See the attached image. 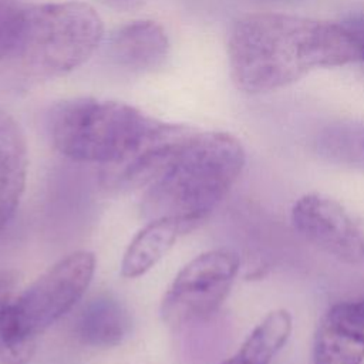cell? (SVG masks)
<instances>
[{
  "instance_id": "1",
  "label": "cell",
  "mask_w": 364,
  "mask_h": 364,
  "mask_svg": "<svg viewBox=\"0 0 364 364\" xmlns=\"http://www.w3.org/2000/svg\"><path fill=\"white\" fill-rule=\"evenodd\" d=\"M228 60L236 88L255 95L287 87L317 68L357 63V53L341 23L255 13L232 26Z\"/></svg>"
},
{
  "instance_id": "2",
  "label": "cell",
  "mask_w": 364,
  "mask_h": 364,
  "mask_svg": "<svg viewBox=\"0 0 364 364\" xmlns=\"http://www.w3.org/2000/svg\"><path fill=\"white\" fill-rule=\"evenodd\" d=\"M246 164L240 141L223 131L189 128L165 171L145 189V219H172L189 232L220 205Z\"/></svg>"
},
{
  "instance_id": "3",
  "label": "cell",
  "mask_w": 364,
  "mask_h": 364,
  "mask_svg": "<svg viewBox=\"0 0 364 364\" xmlns=\"http://www.w3.org/2000/svg\"><path fill=\"white\" fill-rule=\"evenodd\" d=\"M158 122L125 102L80 97L57 104L48 128L63 156L109 166L136 151Z\"/></svg>"
},
{
  "instance_id": "4",
  "label": "cell",
  "mask_w": 364,
  "mask_h": 364,
  "mask_svg": "<svg viewBox=\"0 0 364 364\" xmlns=\"http://www.w3.org/2000/svg\"><path fill=\"white\" fill-rule=\"evenodd\" d=\"M104 23L84 1H57L24 7L16 55L30 74L60 77L82 65L97 50Z\"/></svg>"
},
{
  "instance_id": "5",
  "label": "cell",
  "mask_w": 364,
  "mask_h": 364,
  "mask_svg": "<svg viewBox=\"0 0 364 364\" xmlns=\"http://www.w3.org/2000/svg\"><path fill=\"white\" fill-rule=\"evenodd\" d=\"M240 269V256L229 247L203 252L186 263L166 289L161 317L172 327L205 320L226 300Z\"/></svg>"
},
{
  "instance_id": "6",
  "label": "cell",
  "mask_w": 364,
  "mask_h": 364,
  "mask_svg": "<svg viewBox=\"0 0 364 364\" xmlns=\"http://www.w3.org/2000/svg\"><path fill=\"white\" fill-rule=\"evenodd\" d=\"M95 273L88 250L67 255L18 294V313L26 331L36 337L68 313L85 294Z\"/></svg>"
},
{
  "instance_id": "7",
  "label": "cell",
  "mask_w": 364,
  "mask_h": 364,
  "mask_svg": "<svg viewBox=\"0 0 364 364\" xmlns=\"http://www.w3.org/2000/svg\"><path fill=\"white\" fill-rule=\"evenodd\" d=\"M291 222L304 240L334 259L351 266L364 263V233L336 199L321 193L300 196Z\"/></svg>"
},
{
  "instance_id": "8",
  "label": "cell",
  "mask_w": 364,
  "mask_h": 364,
  "mask_svg": "<svg viewBox=\"0 0 364 364\" xmlns=\"http://www.w3.org/2000/svg\"><path fill=\"white\" fill-rule=\"evenodd\" d=\"M131 327L132 320L125 304L109 293H100L80 307L73 333L87 347L112 348L129 337Z\"/></svg>"
},
{
  "instance_id": "9",
  "label": "cell",
  "mask_w": 364,
  "mask_h": 364,
  "mask_svg": "<svg viewBox=\"0 0 364 364\" xmlns=\"http://www.w3.org/2000/svg\"><path fill=\"white\" fill-rule=\"evenodd\" d=\"M109 55L129 71H152L161 67L169 53V40L161 24L136 20L117 28L109 40Z\"/></svg>"
},
{
  "instance_id": "10",
  "label": "cell",
  "mask_w": 364,
  "mask_h": 364,
  "mask_svg": "<svg viewBox=\"0 0 364 364\" xmlns=\"http://www.w3.org/2000/svg\"><path fill=\"white\" fill-rule=\"evenodd\" d=\"M18 277L14 270H0V364H30L36 337L23 327L18 313Z\"/></svg>"
},
{
  "instance_id": "11",
  "label": "cell",
  "mask_w": 364,
  "mask_h": 364,
  "mask_svg": "<svg viewBox=\"0 0 364 364\" xmlns=\"http://www.w3.org/2000/svg\"><path fill=\"white\" fill-rule=\"evenodd\" d=\"M179 225L172 219H154L134 236L121 260V276L135 279L151 270L173 246Z\"/></svg>"
},
{
  "instance_id": "12",
  "label": "cell",
  "mask_w": 364,
  "mask_h": 364,
  "mask_svg": "<svg viewBox=\"0 0 364 364\" xmlns=\"http://www.w3.org/2000/svg\"><path fill=\"white\" fill-rule=\"evenodd\" d=\"M291 330L293 318L287 310L269 311L250 331L239 350L220 364H270L287 343Z\"/></svg>"
},
{
  "instance_id": "13",
  "label": "cell",
  "mask_w": 364,
  "mask_h": 364,
  "mask_svg": "<svg viewBox=\"0 0 364 364\" xmlns=\"http://www.w3.org/2000/svg\"><path fill=\"white\" fill-rule=\"evenodd\" d=\"M314 149L323 159L364 171V121H336L318 131Z\"/></svg>"
},
{
  "instance_id": "14",
  "label": "cell",
  "mask_w": 364,
  "mask_h": 364,
  "mask_svg": "<svg viewBox=\"0 0 364 364\" xmlns=\"http://www.w3.org/2000/svg\"><path fill=\"white\" fill-rule=\"evenodd\" d=\"M364 343L320 320L313 343L311 364H363Z\"/></svg>"
},
{
  "instance_id": "15",
  "label": "cell",
  "mask_w": 364,
  "mask_h": 364,
  "mask_svg": "<svg viewBox=\"0 0 364 364\" xmlns=\"http://www.w3.org/2000/svg\"><path fill=\"white\" fill-rule=\"evenodd\" d=\"M321 318L338 331L364 343V297L338 301Z\"/></svg>"
},
{
  "instance_id": "16",
  "label": "cell",
  "mask_w": 364,
  "mask_h": 364,
  "mask_svg": "<svg viewBox=\"0 0 364 364\" xmlns=\"http://www.w3.org/2000/svg\"><path fill=\"white\" fill-rule=\"evenodd\" d=\"M24 7L16 0H0V60L13 55L23 23Z\"/></svg>"
},
{
  "instance_id": "17",
  "label": "cell",
  "mask_w": 364,
  "mask_h": 364,
  "mask_svg": "<svg viewBox=\"0 0 364 364\" xmlns=\"http://www.w3.org/2000/svg\"><path fill=\"white\" fill-rule=\"evenodd\" d=\"M340 23L355 48L357 63H364V13L348 16Z\"/></svg>"
},
{
  "instance_id": "18",
  "label": "cell",
  "mask_w": 364,
  "mask_h": 364,
  "mask_svg": "<svg viewBox=\"0 0 364 364\" xmlns=\"http://www.w3.org/2000/svg\"><path fill=\"white\" fill-rule=\"evenodd\" d=\"M17 122L7 112L0 109V151L9 142L11 135L14 134Z\"/></svg>"
}]
</instances>
